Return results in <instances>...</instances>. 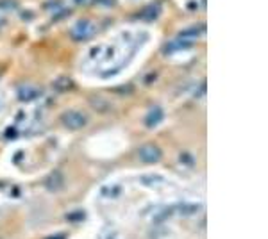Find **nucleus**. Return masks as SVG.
<instances>
[{"label": "nucleus", "instance_id": "obj_10", "mask_svg": "<svg viewBox=\"0 0 268 239\" xmlns=\"http://www.w3.org/2000/svg\"><path fill=\"white\" fill-rule=\"evenodd\" d=\"M50 239H59V238H50Z\"/></svg>", "mask_w": 268, "mask_h": 239}, {"label": "nucleus", "instance_id": "obj_1", "mask_svg": "<svg viewBox=\"0 0 268 239\" xmlns=\"http://www.w3.org/2000/svg\"><path fill=\"white\" fill-rule=\"evenodd\" d=\"M61 123H63L68 130H81L82 127H86L88 118H86V114H82L81 111L70 109V111H66L61 114Z\"/></svg>", "mask_w": 268, "mask_h": 239}, {"label": "nucleus", "instance_id": "obj_8", "mask_svg": "<svg viewBox=\"0 0 268 239\" xmlns=\"http://www.w3.org/2000/svg\"><path fill=\"white\" fill-rule=\"evenodd\" d=\"M99 4H107L106 7H111L113 4H115V0H99Z\"/></svg>", "mask_w": 268, "mask_h": 239}, {"label": "nucleus", "instance_id": "obj_9", "mask_svg": "<svg viewBox=\"0 0 268 239\" xmlns=\"http://www.w3.org/2000/svg\"><path fill=\"white\" fill-rule=\"evenodd\" d=\"M75 2H77V4H82V2H84V0H75Z\"/></svg>", "mask_w": 268, "mask_h": 239}, {"label": "nucleus", "instance_id": "obj_2", "mask_svg": "<svg viewBox=\"0 0 268 239\" xmlns=\"http://www.w3.org/2000/svg\"><path fill=\"white\" fill-rule=\"evenodd\" d=\"M95 34V25L89 20H81L77 22L71 29V38L77 39V41H84V39H89Z\"/></svg>", "mask_w": 268, "mask_h": 239}, {"label": "nucleus", "instance_id": "obj_4", "mask_svg": "<svg viewBox=\"0 0 268 239\" xmlns=\"http://www.w3.org/2000/svg\"><path fill=\"white\" fill-rule=\"evenodd\" d=\"M18 100H22V102H31L34 100V98H38L39 96V91L36 88H33V86H23V88L18 89Z\"/></svg>", "mask_w": 268, "mask_h": 239}, {"label": "nucleus", "instance_id": "obj_7", "mask_svg": "<svg viewBox=\"0 0 268 239\" xmlns=\"http://www.w3.org/2000/svg\"><path fill=\"white\" fill-rule=\"evenodd\" d=\"M158 15H159L158 4H152V6H148V9H145V18H147V20H156Z\"/></svg>", "mask_w": 268, "mask_h": 239}, {"label": "nucleus", "instance_id": "obj_6", "mask_svg": "<svg viewBox=\"0 0 268 239\" xmlns=\"http://www.w3.org/2000/svg\"><path fill=\"white\" fill-rule=\"evenodd\" d=\"M61 184H63V175L52 173L49 177V180H47V188H49L50 191H57V189L61 188Z\"/></svg>", "mask_w": 268, "mask_h": 239}, {"label": "nucleus", "instance_id": "obj_3", "mask_svg": "<svg viewBox=\"0 0 268 239\" xmlns=\"http://www.w3.org/2000/svg\"><path fill=\"white\" fill-rule=\"evenodd\" d=\"M138 156L142 159V162H148V164H154V162H158L161 159V150H159V146L156 145H143L138 152Z\"/></svg>", "mask_w": 268, "mask_h": 239}, {"label": "nucleus", "instance_id": "obj_5", "mask_svg": "<svg viewBox=\"0 0 268 239\" xmlns=\"http://www.w3.org/2000/svg\"><path fill=\"white\" fill-rule=\"evenodd\" d=\"M161 120H163V109H161V107H152V109L148 111L147 118H145V125H147V127H156Z\"/></svg>", "mask_w": 268, "mask_h": 239}]
</instances>
